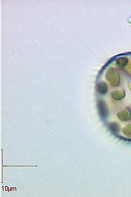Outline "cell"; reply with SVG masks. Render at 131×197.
<instances>
[{
    "label": "cell",
    "mask_w": 131,
    "mask_h": 197,
    "mask_svg": "<svg viewBox=\"0 0 131 197\" xmlns=\"http://www.w3.org/2000/svg\"><path fill=\"white\" fill-rule=\"evenodd\" d=\"M107 91V87L105 83L100 82L97 85V91L100 94H105Z\"/></svg>",
    "instance_id": "1"
}]
</instances>
